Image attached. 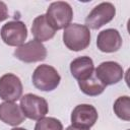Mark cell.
Segmentation results:
<instances>
[{
	"label": "cell",
	"mask_w": 130,
	"mask_h": 130,
	"mask_svg": "<svg viewBox=\"0 0 130 130\" xmlns=\"http://www.w3.org/2000/svg\"><path fill=\"white\" fill-rule=\"evenodd\" d=\"M11 130H26L24 128H20V127H15V128H12Z\"/></svg>",
	"instance_id": "cell-20"
},
{
	"label": "cell",
	"mask_w": 130,
	"mask_h": 130,
	"mask_svg": "<svg viewBox=\"0 0 130 130\" xmlns=\"http://www.w3.org/2000/svg\"><path fill=\"white\" fill-rule=\"evenodd\" d=\"M31 79L35 87L38 89L42 91H52L59 85L61 76L54 67L48 64H42L35 69Z\"/></svg>",
	"instance_id": "cell-3"
},
{
	"label": "cell",
	"mask_w": 130,
	"mask_h": 130,
	"mask_svg": "<svg viewBox=\"0 0 130 130\" xmlns=\"http://www.w3.org/2000/svg\"><path fill=\"white\" fill-rule=\"evenodd\" d=\"M116 14V8L111 2H102L96 5L86 16L85 26L98 29L110 22Z\"/></svg>",
	"instance_id": "cell-6"
},
{
	"label": "cell",
	"mask_w": 130,
	"mask_h": 130,
	"mask_svg": "<svg viewBox=\"0 0 130 130\" xmlns=\"http://www.w3.org/2000/svg\"><path fill=\"white\" fill-rule=\"evenodd\" d=\"M66 130H89V129H86V128H79V127H75L73 125H70L66 128Z\"/></svg>",
	"instance_id": "cell-19"
},
{
	"label": "cell",
	"mask_w": 130,
	"mask_h": 130,
	"mask_svg": "<svg viewBox=\"0 0 130 130\" xmlns=\"http://www.w3.org/2000/svg\"><path fill=\"white\" fill-rule=\"evenodd\" d=\"M19 106L25 118L30 120H40L44 118L49 111L47 101L34 93H26L20 98Z\"/></svg>",
	"instance_id": "cell-4"
},
{
	"label": "cell",
	"mask_w": 130,
	"mask_h": 130,
	"mask_svg": "<svg viewBox=\"0 0 130 130\" xmlns=\"http://www.w3.org/2000/svg\"><path fill=\"white\" fill-rule=\"evenodd\" d=\"M7 17H8V8L4 2L0 1V22L5 20Z\"/></svg>",
	"instance_id": "cell-18"
},
{
	"label": "cell",
	"mask_w": 130,
	"mask_h": 130,
	"mask_svg": "<svg viewBox=\"0 0 130 130\" xmlns=\"http://www.w3.org/2000/svg\"><path fill=\"white\" fill-rule=\"evenodd\" d=\"M95 76L105 85H112L118 83L124 75L122 66L114 61H106L101 63L94 70Z\"/></svg>",
	"instance_id": "cell-9"
},
{
	"label": "cell",
	"mask_w": 130,
	"mask_h": 130,
	"mask_svg": "<svg viewBox=\"0 0 130 130\" xmlns=\"http://www.w3.org/2000/svg\"><path fill=\"white\" fill-rule=\"evenodd\" d=\"M113 110L118 118L124 121H130V99L128 95L119 96L113 106Z\"/></svg>",
	"instance_id": "cell-16"
},
{
	"label": "cell",
	"mask_w": 130,
	"mask_h": 130,
	"mask_svg": "<svg viewBox=\"0 0 130 130\" xmlns=\"http://www.w3.org/2000/svg\"><path fill=\"white\" fill-rule=\"evenodd\" d=\"M25 119L20 106L14 102H4L0 104V120L10 126H17Z\"/></svg>",
	"instance_id": "cell-12"
},
{
	"label": "cell",
	"mask_w": 130,
	"mask_h": 130,
	"mask_svg": "<svg viewBox=\"0 0 130 130\" xmlns=\"http://www.w3.org/2000/svg\"><path fill=\"white\" fill-rule=\"evenodd\" d=\"M22 83L18 76L6 73L0 77V99L5 102H15L21 98Z\"/></svg>",
	"instance_id": "cell-8"
},
{
	"label": "cell",
	"mask_w": 130,
	"mask_h": 130,
	"mask_svg": "<svg viewBox=\"0 0 130 130\" xmlns=\"http://www.w3.org/2000/svg\"><path fill=\"white\" fill-rule=\"evenodd\" d=\"M78 85H79L80 90L89 96H96V95L103 93L106 88V86L95 76L94 72L87 79H85L83 81H78Z\"/></svg>",
	"instance_id": "cell-15"
},
{
	"label": "cell",
	"mask_w": 130,
	"mask_h": 130,
	"mask_svg": "<svg viewBox=\"0 0 130 130\" xmlns=\"http://www.w3.org/2000/svg\"><path fill=\"white\" fill-rule=\"evenodd\" d=\"M96 109L88 104H81L76 106L71 113V123L75 127L89 129L98 120Z\"/></svg>",
	"instance_id": "cell-10"
},
{
	"label": "cell",
	"mask_w": 130,
	"mask_h": 130,
	"mask_svg": "<svg viewBox=\"0 0 130 130\" xmlns=\"http://www.w3.org/2000/svg\"><path fill=\"white\" fill-rule=\"evenodd\" d=\"M35 130H63V125L56 118L44 117L38 120Z\"/></svg>",
	"instance_id": "cell-17"
},
{
	"label": "cell",
	"mask_w": 130,
	"mask_h": 130,
	"mask_svg": "<svg viewBox=\"0 0 130 130\" xmlns=\"http://www.w3.org/2000/svg\"><path fill=\"white\" fill-rule=\"evenodd\" d=\"M70 72L78 81H83L90 77L94 72L93 61L90 57L81 56L75 58L70 63Z\"/></svg>",
	"instance_id": "cell-13"
},
{
	"label": "cell",
	"mask_w": 130,
	"mask_h": 130,
	"mask_svg": "<svg viewBox=\"0 0 130 130\" xmlns=\"http://www.w3.org/2000/svg\"><path fill=\"white\" fill-rule=\"evenodd\" d=\"M13 54L18 60L24 63H34L46 59L47 49L41 42L31 40L17 47Z\"/></svg>",
	"instance_id": "cell-7"
},
{
	"label": "cell",
	"mask_w": 130,
	"mask_h": 130,
	"mask_svg": "<svg viewBox=\"0 0 130 130\" xmlns=\"http://www.w3.org/2000/svg\"><path fill=\"white\" fill-rule=\"evenodd\" d=\"M63 42L71 51H82L90 44L89 28L83 24L70 23L64 28Z\"/></svg>",
	"instance_id": "cell-1"
},
{
	"label": "cell",
	"mask_w": 130,
	"mask_h": 130,
	"mask_svg": "<svg viewBox=\"0 0 130 130\" xmlns=\"http://www.w3.org/2000/svg\"><path fill=\"white\" fill-rule=\"evenodd\" d=\"M31 34H32L36 41L42 43V42H46V41L51 40L55 36L56 30L49 23L46 15L41 14V15L37 16L32 21Z\"/></svg>",
	"instance_id": "cell-14"
},
{
	"label": "cell",
	"mask_w": 130,
	"mask_h": 130,
	"mask_svg": "<svg viewBox=\"0 0 130 130\" xmlns=\"http://www.w3.org/2000/svg\"><path fill=\"white\" fill-rule=\"evenodd\" d=\"M2 41L11 47H19L24 44L27 37V27L20 20L6 22L0 30Z\"/></svg>",
	"instance_id": "cell-5"
},
{
	"label": "cell",
	"mask_w": 130,
	"mask_h": 130,
	"mask_svg": "<svg viewBox=\"0 0 130 130\" xmlns=\"http://www.w3.org/2000/svg\"><path fill=\"white\" fill-rule=\"evenodd\" d=\"M122 46V37L117 29L107 28L102 30L96 38V47L101 52L113 53Z\"/></svg>",
	"instance_id": "cell-11"
},
{
	"label": "cell",
	"mask_w": 130,
	"mask_h": 130,
	"mask_svg": "<svg viewBox=\"0 0 130 130\" xmlns=\"http://www.w3.org/2000/svg\"><path fill=\"white\" fill-rule=\"evenodd\" d=\"M45 15L54 29L59 30L70 24L73 17V10L69 3L64 1H56L49 5Z\"/></svg>",
	"instance_id": "cell-2"
}]
</instances>
